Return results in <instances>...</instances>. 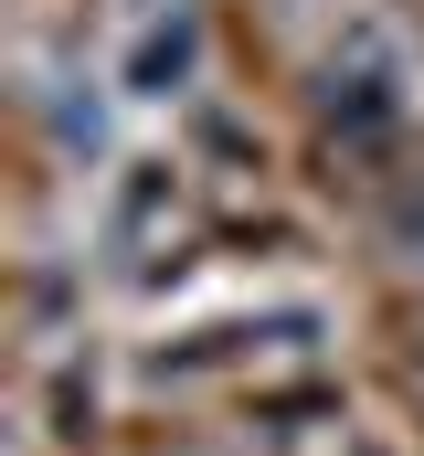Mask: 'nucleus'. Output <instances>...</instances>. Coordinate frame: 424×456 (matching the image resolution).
Masks as SVG:
<instances>
[{
    "instance_id": "2",
    "label": "nucleus",
    "mask_w": 424,
    "mask_h": 456,
    "mask_svg": "<svg viewBox=\"0 0 424 456\" xmlns=\"http://www.w3.org/2000/svg\"><path fill=\"white\" fill-rule=\"evenodd\" d=\"M192 53H202V21H192V11L149 21V32H138V53H127V96H170V86L192 75Z\"/></svg>"
},
{
    "instance_id": "3",
    "label": "nucleus",
    "mask_w": 424,
    "mask_h": 456,
    "mask_svg": "<svg viewBox=\"0 0 424 456\" xmlns=\"http://www.w3.org/2000/svg\"><path fill=\"white\" fill-rule=\"evenodd\" d=\"M393 244H404V255H414V265H424V191H414V202H404V213H393Z\"/></svg>"
},
{
    "instance_id": "1",
    "label": "nucleus",
    "mask_w": 424,
    "mask_h": 456,
    "mask_svg": "<svg viewBox=\"0 0 424 456\" xmlns=\"http://www.w3.org/2000/svg\"><path fill=\"white\" fill-rule=\"evenodd\" d=\"M318 117H329L339 138H361V149H382L404 107H393V86H382V75H361V64L339 75V64H329V75H318Z\"/></svg>"
}]
</instances>
